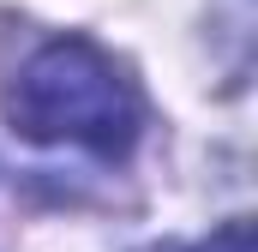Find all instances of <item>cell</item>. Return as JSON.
<instances>
[{
	"label": "cell",
	"instance_id": "6da1fadb",
	"mask_svg": "<svg viewBox=\"0 0 258 252\" xmlns=\"http://www.w3.org/2000/svg\"><path fill=\"white\" fill-rule=\"evenodd\" d=\"M6 120L30 144H72L90 156H126L138 144V90L90 36H54L30 48L6 84Z\"/></svg>",
	"mask_w": 258,
	"mask_h": 252
},
{
	"label": "cell",
	"instance_id": "7a4b0ae2",
	"mask_svg": "<svg viewBox=\"0 0 258 252\" xmlns=\"http://www.w3.org/2000/svg\"><path fill=\"white\" fill-rule=\"evenodd\" d=\"M192 252H252V222H246V216H228V222H222L210 240H198Z\"/></svg>",
	"mask_w": 258,
	"mask_h": 252
}]
</instances>
